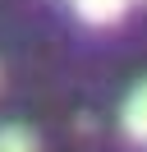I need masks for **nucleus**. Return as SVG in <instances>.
<instances>
[{
	"instance_id": "obj_1",
	"label": "nucleus",
	"mask_w": 147,
	"mask_h": 152,
	"mask_svg": "<svg viewBox=\"0 0 147 152\" xmlns=\"http://www.w3.org/2000/svg\"><path fill=\"white\" fill-rule=\"evenodd\" d=\"M124 134L147 148V78L129 92V102H124Z\"/></svg>"
},
{
	"instance_id": "obj_2",
	"label": "nucleus",
	"mask_w": 147,
	"mask_h": 152,
	"mask_svg": "<svg viewBox=\"0 0 147 152\" xmlns=\"http://www.w3.org/2000/svg\"><path fill=\"white\" fill-rule=\"evenodd\" d=\"M129 0H74V10H78L83 23H97V28H106V23H115L119 14H124Z\"/></svg>"
},
{
	"instance_id": "obj_3",
	"label": "nucleus",
	"mask_w": 147,
	"mask_h": 152,
	"mask_svg": "<svg viewBox=\"0 0 147 152\" xmlns=\"http://www.w3.org/2000/svg\"><path fill=\"white\" fill-rule=\"evenodd\" d=\"M0 152H37V138L23 124H9V129H0Z\"/></svg>"
}]
</instances>
